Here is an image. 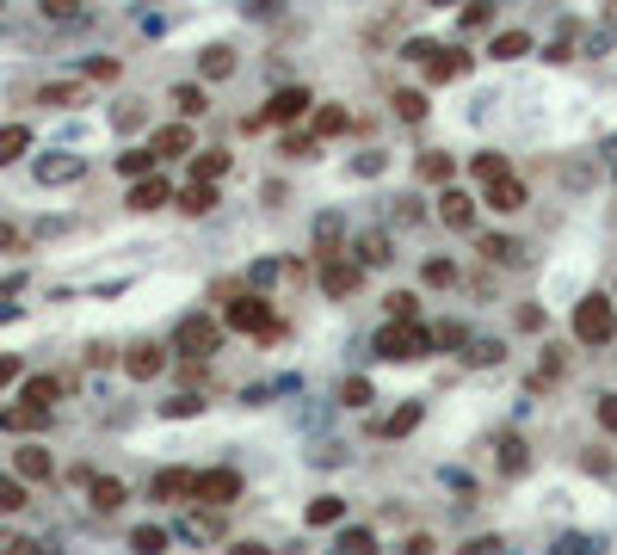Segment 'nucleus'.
<instances>
[{"mask_svg": "<svg viewBox=\"0 0 617 555\" xmlns=\"http://www.w3.org/2000/svg\"><path fill=\"white\" fill-rule=\"evenodd\" d=\"M377 352H383L389 364L426 358V352H432V327H426V321H414V315H389V321L377 327Z\"/></svg>", "mask_w": 617, "mask_h": 555, "instance_id": "1", "label": "nucleus"}, {"mask_svg": "<svg viewBox=\"0 0 617 555\" xmlns=\"http://www.w3.org/2000/svg\"><path fill=\"white\" fill-rule=\"evenodd\" d=\"M568 327H574V340L580 346H611L617 340V303H611V296H580V303H574V315H568Z\"/></svg>", "mask_w": 617, "mask_h": 555, "instance_id": "2", "label": "nucleus"}, {"mask_svg": "<svg viewBox=\"0 0 617 555\" xmlns=\"http://www.w3.org/2000/svg\"><path fill=\"white\" fill-rule=\"evenodd\" d=\"M241 500V469H229V463H216V469H198L192 475V506H235Z\"/></svg>", "mask_w": 617, "mask_h": 555, "instance_id": "3", "label": "nucleus"}, {"mask_svg": "<svg viewBox=\"0 0 617 555\" xmlns=\"http://www.w3.org/2000/svg\"><path fill=\"white\" fill-rule=\"evenodd\" d=\"M408 56L426 68V87H445V81H457V74H469V62H476V56H463L451 44H408Z\"/></svg>", "mask_w": 617, "mask_h": 555, "instance_id": "4", "label": "nucleus"}, {"mask_svg": "<svg viewBox=\"0 0 617 555\" xmlns=\"http://www.w3.org/2000/svg\"><path fill=\"white\" fill-rule=\"evenodd\" d=\"M216 346H223V327H216L210 315H186V321L173 327V352L179 358H198L204 364V358H216Z\"/></svg>", "mask_w": 617, "mask_h": 555, "instance_id": "5", "label": "nucleus"}, {"mask_svg": "<svg viewBox=\"0 0 617 555\" xmlns=\"http://www.w3.org/2000/svg\"><path fill=\"white\" fill-rule=\"evenodd\" d=\"M229 327H235V333H253V340H278V333H284V327L272 321V303H266V296H253V290L229 303Z\"/></svg>", "mask_w": 617, "mask_h": 555, "instance_id": "6", "label": "nucleus"}, {"mask_svg": "<svg viewBox=\"0 0 617 555\" xmlns=\"http://www.w3.org/2000/svg\"><path fill=\"white\" fill-rule=\"evenodd\" d=\"M358 284H365V266H358L352 253H328V259H321V290H328V296H352Z\"/></svg>", "mask_w": 617, "mask_h": 555, "instance_id": "7", "label": "nucleus"}, {"mask_svg": "<svg viewBox=\"0 0 617 555\" xmlns=\"http://www.w3.org/2000/svg\"><path fill=\"white\" fill-rule=\"evenodd\" d=\"M167 204H173V179H161V173L130 179V210H136V216H155V210H167Z\"/></svg>", "mask_w": 617, "mask_h": 555, "instance_id": "8", "label": "nucleus"}, {"mask_svg": "<svg viewBox=\"0 0 617 555\" xmlns=\"http://www.w3.org/2000/svg\"><path fill=\"white\" fill-rule=\"evenodd\" d=\"M482 204H488V210H500V216H519V210L531 204V192H525V179L500 173V179H488V185H482Z\"/></svg>", "mask_w": 617, "mask_h": 555, "instance_id": "9", "label": "nucleus"}, {"mask_svg": "<svg viewBox=\"0 0 617 555\" xmlns=\"http://www.w3.org/2000/svg\"><path fill=\"white\" fill-rule=\"evenodd\" d=\"M439 222L457 235H476V198L457 192V185H439Z\"/></svg>", "mask_w": 617, "mask_h": 555, "instance_id": "10", "label": "nucleus"}, {"mask_svg": "<svg viewBox=\"0 0 617 555\" xmlns=\"http://www.w3.org/2000/svg\"><path fill=\"white\" fill-rule=\"evenodd\" d=\"M149 148H155V161H186L192 148H198V136H192V118H179V124H161V130L149 136Z\"/></svg>", "mask_w": 617, "mask_h": 555, "instance_id": "11", "label": "nucleus"}, {"mask_svg": "<svg viewBox=\"0 0 617 555\" xmlns=\"http://www.w3.org/2000/svg\"><path fill=\"white\" fill-rule=\"evenodd\" d=\"M167 370V346H155V340H136L130 352H124V377L130 383H155Z\"/></svg>", "mask_w": 617, "mask_h": 555, "instance_id": "12", "label": "nucleus"}, {"mask_svg": "<svg viewBox=\"0 0 617 555\" xmlns=\"http://www.w3.org/2000/svg\"><path fill=\"white\" fill-rule=\"evenodd\" d=\"M309 87H278L272 99H266V118L260 124H297V118H309Z\"/></svg>", "mask_w": 617, "mask_h": 555, "instance_id": "13", "label": "nucleus"}, {"mask_svg": "<svg viewBox=\"0 0 617 555\" xmlns=\"http://www.w3.org/2000/svg\"><path fill=\"white\" fill-rule=\"evenodd\" d=\"M352 259H358V266H389V259H395V241H389V229H365V235H352Z\"/></svg>", "mask_w": 617, "mask_h": 555, "instance_id": "14", "label": "nucleus"}, {"mask_svg": "<svg viewBox=\"0 0 617 555\" xmlns=\"http://www.w3.org/2000/svg\"><path fill=\"white\" fill-rule=\"evenodd\" d=\"M13 475H19V481H50V475H56V457L44 451V444H19V451H13Z\"/></svg>", "mask_w": 617, "mask_h": 555, "instance_id": "15", "label": "nucleus"}, {"mask_svg": "<svg viewBox=\"0 0 617 555\" xmlns=\"http://www.w3.org/2000/svg\"><path fill=\"white\" fill-rule=\"evenodd\" d=\"M149 494H155L161 506H179V500H192V469H155Z\"/></svg>", "mask_w": 617, "mask_h": 555, "instance_id": "16", "label": "nucleus"}, {"mask_svg": "<svg viewBox=\"0 0 617 555\" xmlns=\"http://www.w3.org/2000/svg\"><path fill=\"white\" fill-rule=\"evenodd\" d=\"M44 426H50V407H31V401L0 407V432H44Z\"/></svg>", "mask_w": 617, "mask_h": 555, "instance_id": "17", "label": "nucleus"}, {"mask_svg": "<svg viewBox=\"0 0 617 555\" xmlns=\"http://www.w3.org/2000/svg\"><path fill=\"white\" fill-rule=\"evenodd\" d=\"M173 210H179V216H210V210H216V185H210V179H192L186 192H173Z\"/></svg>", "mask_w": 617, "mask_h": 555, "instance_id": "18", "label": "nucleus"}, {"mask_svg": "<svg viewBox=\"0 0 617 555\" xmlns=\"http://www.w3.org/2000/svg\"><path fill=\"white\" fill-rule=\"evenodd\" d=\"M87 494H93V512H118V506L130 500V488H124L118 475H93V481H87Z\"/></svg>", "mask_w": 617, "mask_h": 555, "instance_id": "19", "label": "nucleus"}, {"mask_svg": "<svg viewBox=\"0 0 617 555\" xmlns=\"http://www.w3.org/2000/svg\"><path fill=\"white\" fill-rule=\"evenodd\" d=\"M186 537H204V543H223V537H229V525H223V506H198V512L186 518Z\"/></svg>", "mask_w": 617, "mask_h": 555, "instance_id": "20", "label": "nucleus"}, {"mask_svg": "<svg viewBox=\"0 0 617 555\" xmlns=\"http://www.w3.org/2000/svg\"><path fill=\"white\" fill-rule=\"evenodd\" d=\"M229 167H235L229 148H192V179H210V185H216V179H229Z\"/></svg>", "mask_w": 617, "mask_h": 555, "instance_id": "21", "label": "nucleus"}, {"mask_svg": "<svg viewBox=\"0 0 617 555\" xmlns=\"http://www.w3.org/2000/svg\"><path fill=\"white\" fill-rule=\"evenodd\" d=\"M31 155V124H0V167Z\"/></svg>", "mask_w": 617, "mask_h": 555, "instance_id": "22", "label": "nucleus"}, {"mask_svg": "<svg viewBox=\"0 0 617 555\" xmlns=\"http://www.w3.org/2000/svg\"><path fill=\"white\" fill-rule=\"evenodd\" d=\"M81 173H87L81 155H50V161H38V179H44V185H68V179H81Z\"/></svg>", "mask_w": 617, "mask_h": 555, "instance_id": "23", "label": "nucleus"}, {"mask_svg": "<svg viewBox=\"0 0 617 555\" xmlns=\"http://www.w3.org/2000/svg\"><path fill=\"white\" fill-rule=\"evenodd\" d=\"M414 173H420V185H451L457 161H451V155H439V148H426V155L414 161Z\"/></svg>", "mask_w": 617, "mask_h": 555, "instance_id": "24", "label": "nucleus"}, {"mask_svg": "<svg viewBox=\"0 0 617 555\" xmlns=\"http://www.w3.org/2000/svg\"><path fill=\"white\" fill-rule=\"evenodd\" d=\"M488 56H494V62H519V56H531V31H494Z\"/></svg>", "mask_w": 617, "mask_h": 555, "instance_id": "25", "label": "nucleus"}, {"mask_svg": "<svg viewBox=\"0 0 617 555\" xmlns=\"http://www.w3.org/2000/svg\"><path fill=\"white\" fill-rule=\"evenodd\" d=\"M68 389V377H25V389H19V401H31V407H56V395Z\"/></svg>", "mask_w": 617, "mask_h": 555, "instance_id": "26", "label": "nucleus"}, {"mask_svg": "<svg viewBox=\"0 0 617 555\" xmlns=\"http://www.w3.org/2000/svg\"><path fill=\"white\" fill-rule=\"evenodd\" d=\"M420 420H426V401H402V407H395V414L383 420V438H408Z\"/></svg>", "mask_w": 617, "mask_h": 555, "instance_id": "27", "label": "nucleus"}, {"mask_svg": "<svg viewBox=\"0 0 617 555\" xmlns=\"http://www.w3.org/2000/svg\"><path fill=\"white\" fill-rule=\"evenodd\" d=\"M81 99H87L81 81H50V87H38V105H50V111H68V105H81Z\"/></svg>", "mask_w": 617, "mask_h": 555, "instance_id": "28", "label": "nucleus"}, {"mask_svg": "<svg viewBox=\"0 0 617 555\" xmlns=\"http://www.w3.org/2000/svg\"><path fill=\"white\" fill-rule=\"evenodd\" d=\"M476 247L494 259V266H519V259H525V241H513V235H482Z\"/></svg>", "mask_w": 617, "mask_h": 555, "instance_id": "29", "label": "nucleus"}, {"mask_svg": "<svg viewBox=\"0 0 617 555\" xmlns=\"http://www.w3.org/2000/svg\"><path fill=\"white\" fill-rule=\"evenodd\" d=\"M198 74H204V81H223V74H235V50H229V44H210V50L198 56Z\"/></svg>", "mask_w": 617, "mask_h": 555, "instance_id": "30", "label": "nucleus"}, {"mask_svg": "<svg viewBox=\"0 0 617 555\" xmlns=\"http://www.w3.org/2000/svg\"><path fill=\"white\" fill-rule=\"evenodd\" d=\"M389 105H395V118H402V124H426V111H432L420 87H402V93H395Z\"/></svg>", "mask_w": 617, "mask_h": 555, "instance_id": "31", "label": "nucleus"}, {"mask_svg": "<svg viewBox=\"0 0 617 555\" xmlns=\"http://www.w3.org/2000/svg\"><path fill=\"white\" fill-rule=\"evenodd\" d=\"M469 173H476V185H488V179H500V173H513V161H506L500 148H482V155H469Z\"/></svg>", "mask_w": 617, "mask_h": 555, "instance_id": "32", "label": "nucleus"}, {"mask_svg": "<svg viewBox=\"0 0 617 555\" xmlns=\"http://www.w3.org/2000/svg\"><path fill=\"white\" fill-rule=\"evenodd\" d=\"M457 25H463L469 37L488 31V25H494V0H463V7H457Z\"/></svg>", "mask_w": 617, "mask_h": 555, "instance_id": "33", "label": "nucleus"}, {"mask_svg": "<svg viewBox=\"0 0 617 555\" xmlns=\"http://www.w3.org/2000/svg\"><path fill=\"white\" fill-rule=\"evenodd\" d=\"M112 167H118V179H142V173H155V148H124Z\"/></svg>", "mask_w": 617, "mask_h": 555, "instance_id": "34", "label": "nucleus"}, {"mask_svg": "<svg viewBox=\"0 0 617 555\" xmlns=\"http://www.w3.org/2000/svg\"><path fill=\"white\" fill-rule=\"evenodd\" d=\"M340 241H346V222H340V216H321V222H315V253L328 259V253H340Z\"/></svg>", "mask_w": 617, "mask_h": 555, "instance_id": "35", "label": "nucleus"}, {"mask_svg": "<svg viewBox=\"0 0 617 555\" xmlns=\"http://www.w3.org/2000/svg\"><path fill=\"white\" fill-rule=\"evenodd\" d=\"M525 463H531V451H525V438H519V432H506V438H500V475H519Z\"/></svg>", "mask_w": 617, "mask_h": 555, "instance_id": "36", "label": "nucleus"}, {"mask_svg": "<svg viewBox=\"0 0 617 555\" xmlns=\"http://www.w3.org/2000/svg\"><path fill=\"white\" fill-rule=\"evenodd\" d=\"M303 518H309L315 531H321V525H340V518H346V500H334V494H321V500H309V512H303Z\"/></svg>", "mask_w": 617, "mask_h": 555, "instance_id": "37", "label": "nucleus"}, {"mask_svg": "<svg viewBox=\"0 0 617 555\" xmlns=\"http://www.w3.org/2000/svg\"><path fill=\"white\" fill-rule=\"evenodd\" d=\"M173 111H179V118H204V111H210V99H204V87H173Z\"/></svg>", "mask_w": 617, "mask_h": 555, "instance_id": "38", "label": "nucleus"}, {"mask_svg": "<svg viewBox=\"0 0 617 555\" xmlns=\"http://www.w3.org/2000/svg\"><path fill=\"white\" fill-rule=\"evenodd\" d=\"M463 358L482 364V370H494V364L506 358V346H500V340H463Z\"/></svg>", "mask_w": 617, "mask_h": 555, "instance_id": "39", "label": "nucleus"}, {"mask_svg": "<svg viewBox=\"0 0 617 555\" xmlns=\"http://www.w3.org/2000/svg\"><path fill=\"white\" fill-rule=\"evenodd\" d=\"M25 506H31V481H19V475L0 481V512H25Z\"/></svg>", "mask_w": 617, "mask_h": 555, "instance_id": "40", "label": "nucleus"}, {"mask_svg": "<svg viewBox=\"0 0 617 555\" xmlns=\"http://www.w3.org/2000/svg\"><path fill=\"white\" fill-rule=\"evenodd\" d=\"M420 278H426L432 290H451V284H457V266H451V259H426V266H420Z\"/></svg>", "mask_w": 617, "mask_h": 555, "instance_id": "41", "label": "nucleus"}, {"mask_svg": "<svg viewBox=\"0 0 617 555\" xmlns=\"http://www.w3.org/2000/svg\"><path fill=\"white\" fill-rule=\"evenodd\" d=\"M340 130H346V111H340V105H321V111H315V136L328 142V136H340Z\"/></svg>", "mask_w": 617, "mask_h": 555, "instance_id": "42", "label": "nucleus"}, {"mask_svg": "<svg viewBox=\"0 0 617 555\" xmlns=\"http://www.w3.org/2000/svg\"><path fill=\"white\" fill-rule=\"evenodd\" d=\"M192 414H204L198 395H173V401H161V420H192Z\"/></svg>", "mask_w": 617, "mask_h": 555, "instance_id": "43", "label": "nucleus"}, {"mask_svg": "<svg viewBox=\"0 0 617 555\" xmlns=\"http://www.w3.org/2000/svg\"><path fill=\"white\" fill-rule=\"evenodd\" d=\"M130 543L155 555V549H167V531H161V525H136V531H130Z\"/></svg>", "mask_w": 617, "mask_h": 555, "instance_id": "44", "label": "nucleus"}, {"mask_svg": "<svg viewBox=\"0 0 617 555\" xmlns=\"http://www.w3.org/2000/svg\"><path fill=\"white\" fill-rule=\"evenodd\" d=\"M340 401H346V407H365V401H371V383H365V377H346V383H340Z\"/></svg>", "mask_w": 617, "mask_h": 555, "instance_id": "45", "label": "nucleus"}, {"mask_svg": "<svg viewBox=\"0 0 617 555\" xmlns=\"http://www.w3.org/2000/svg\"><path fill=\"white\" fill-rule=\"evenodd\" d=\"M19 377H25V358L19 352H0V389H13Z\"/></svg>", "mask_w": 617, "mask_h": 555, "instance_id": "46", "label": "nucleus"}, {"mask_svg": "<svg viewBox=\"0 0 617 555\" xmlns=\"http://www.w3.org/2000/svg\"><path fill=\"white\" fill-rule=\"evenodd\" d=\"M371 543H377V537H371V531H358V525H346V531H340V549H346V555H365Z\"/></svg>", "mask_w": 617, "mask_h": 555, "instance_id": "47", "label": "nucleus"}, {"mask_svg": "<svg viewBox=\"0 0 617 555\" xmlns=\"http://www.w3.org/2000/svg\"><path fill=\"white\" fill-rule=\"evenodd\" d=\"M284 155L290 161H315V136H284Z\"/></svg>", "mask_w": 617, "mask_h": 555, "instance_id": "48", "label": "nucleus"}, {"mask_svg": "<svg viewBox=\"0 0 617 555\" xmlns=\"http://www.w3.org/2000/svg\"><path fill=\"white\" fill-rule=\"evenodd\" d=\"M383 303H389V315H414V303H420V296H414V290H389Z\"/></svg>", "mask_w": 617, "mask_h": 555, "instance_id": "49", "label": "nucleus"}, {"mask_svg": "<svg viewBox=\"0 0 617 555\" xmlns=\"http://www.w3.org/2000/svg\"><path fill=\"white\" fill-rule=\"evenodd\" d=\"M87 81H118V62L112 56H93L87 62Z\"/></svg>", "mask_w": 617, "mask_h": 555, "instance_id": "50", "label": "nucleus"}, {"mask_svg": "<svg viewBox=\"0 0 617 555\" xmlns=\"http://www.w3.org/2000/svg\"><path fill=\"white\" fill-rule=\"evenodd\" d=\"M469 340V333L457 327V321H445V327H432V346H463Z\"/></svg>", "mask_w": 617, "mask_h": 555, "instance_id": "51", "label": "nucleus"}, {"mask_svg": "<svg viewBox=\"0 0 617 555\" xmlns=\"http://www.w3.org/2000/svg\"><path fill=\"white\" fill-rule=\"evenodd\" d=\"M44 13H50V19H75L81 0H44Z\"/></svg>", "mask_w": 617, "mask_h": 555, "instance_id": "52", "label": "nucleus"}, {"mask_svg": "<svg viewBox=\"0 0 617 555\" xmlns=\"http://www.w3.org/2000/svg\"><path fill=\"white\" fill-rule=\"evenodd\" d=\"M550 62H574V31H562L556 44H550Z\"/></svg>", "mask_w": 617, "mask_h": 555, "instance_id": "53", "label": "nucleus"}, {"mask_svg": "<svg viewBox=\"0 0 617 555\" xmlns=\"http://www.w3.org/2000/svg\"><path fill=\"white\" fill-rule=\"evenodd\" d=\"M599 426L617 432V395H599Z\"/></svg>", "mask_w": 617, "mask_h": 555, "instance_id": "54", "label": "nucleus"}, {"mask_svg": "<svg viewBox=\"0 0 617 555\" xmlns=\"http://www.w3.org/2000/svg\"><path fill=\"white\" fill-rule=\"evenodd\" d=\"M142 124V105H118V130H136Z\"/></svg>", "mask_w": 617, "mask_h": 555, "instance_id": "55", "label": "nucleus"}, {"mask_svg": "<svg viewBox=\"0 0 617 555\" xmlns=\"http://www.w3.org/2000/svg\"><path fill=\"white\" fill-rule=\"evenodd\" d=\"M7 247H19V229H13V222H0V253H7Z\"/></svg>", "mask_w": 617, "mask_h": 555, "instance_id": "56", "label": "nucleus"}, {"mask_svg": "<svg viewBox=\"0 0 617 555\" xmlns=\"http://www.w3.org/2000/svg\"><path fill=\"white\" fill-rule=\"evenodd\" d=\"M19 284H25V278H19V272H13V278H0V296H13V290H19Z\"/></svg>", "mask_w": 617, "mask_h": 555, "instance_id": "57", "label": "nucleus"}, {"mask_svg": "<svg viewBox=\"0 0 617 555\" xmlns=\"http://www.w3.org/2000/svg\"><path fill=\"white\" fill-rule=\"evenodd\" d=\"M420 7H463V0H420Z\"/></svg>", "mask_w": 617, "mask_h": 555, "instance_id": "58", "label": "nucleus"}]
</instances>
